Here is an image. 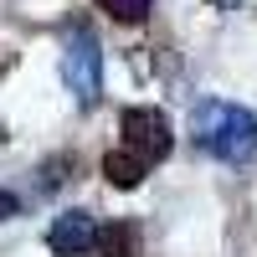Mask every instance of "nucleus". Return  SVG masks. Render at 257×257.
Here are the masks:
<instances>
[{"label":"nucleus","instance_id":"nucleus-1","mask_svg":"<svg viewBox=\"0 0 257 257\" xmlns=\"http://www.w3.org/2000/svg\"><path fill=\"white\" fill-rule=\"evenodd\" d=\"M190 139L221 165H247L257 160V113L226 98H206L190 108Z\"/></svg>","mask_w":257,"mask_h":257},{"label":"nucleus","instance_id":"nucleus-2","mask_svg":"<svg viewBox=\"0 0 257 257\" xmlns=\"http://www.w3.org/2000/svg\"><path fill=\"white\" fill-rule=\"evenodd\" d=\"M62 82L77 98V108H93L103 98V47L88 26H72L62 41Z\"/></svg>","mask_w":257,"mask_h":257},{"label":"nucleus","instance_id":"nucleus-3","mask_svg":"<svg viewBox=\"0 0 257 257\" xmlns=\"http://www.w3.org/2000/svg\"><path fill=\"white\" fill-rule=\"evenodd\" d=\"M118 134H123V149L139 155L144 165H160L175 149V128H170L165 108H149V103H134L118 113Z\"/></svg>","mask_w":257,"mask_h":257},{"label":"nucleus","instance_id":"nucleus-4","mask_svg":"<svg viewBox=\"0 0 257 257\" xmlns=\"http://www.w3.org/2000/svg\"><path fill=\"white\" fill-rule=\"evenodd\" d=\"M98 226H103V221L93 216V211H82V206L52 216V226H47L52 257H93V252H98Z\"/></svg>","mask_w":257,"mask_h":257},{"label":"nucleus","instance_id":"nucleus-5","mask_svg":"<svg viewBox=\"0 0 257 257\" xmlns=\"http://www.w3.org/2000/svg\"><path fill=\"white\" fill-rule=\"evenodd\" d=\"M144 175H149V165L139 155H128V149H108V155H103V180L113 190H139Z\"/></svg>","mask_w":257,"mask_h":257},{"label":"nucleus","instance_id":"nucleus-6","mask_svg":"<svg viewBox=\"0 0 257 257\" xmlns=\"http://www.w3.org/2000/svg\"><path fill=\"white\" fill-rule=\"evenodd\" d=\"M93 257H139V226L134 221H103Z\"/></svg>","mask_w":257,"mask_h":257},{"label":"nucleus","instance_id":"nucleus-7","mask_svg":"<svg viewBox=\"0 0 257 257\" xmlns=\"http://www.w3.org/2000/svg\"><path fill=\"white\" fill-rule=\"evenodd\" d=\"M98 11L118 21V26H144L149 11H155V0H98Z\"/></svg>","mask_w":257,"mask_h":257},{"label":"nucleus","instance_id":"nucleus-8","mask_svg":"<svg viewBox=\"0 0 257 257\" xmlns=\"http://www.w3.org/2000/svg\"><path fill=\"white\" fill-rule=\"evenodd\" d=\"M67 170H72V155H57V160H47V165H41V175H36V185H41V190H62V185L72 180Z\"/></svg>","mask_w":257,"mask_h":257},{"label":"nucleus","instance_id":"nucleus-9","mask_svg":"<svg viewBox=\"0 0 257 257\" xmlns=\"http://www.w3.org/2000/svg\"><path fill=\"white\" fill-rule=\"evenodd\" d=\"M16 211H21V201L11 196V190H0V221H11V216H16Z\"/></svg>","mask_w":257,"mask_h":257},{"label":"nucleus","instance_id":"nucleus-10","mask_svg":"<svg viewBox=\"0 0 257 257\" xmlns=\"http://www.w3.org/2000/svg\"><path fill=\"white\" fill-rule=\"evenodd\" d=\"M211 6H216V11H237L242 0H211Z\"/></svg>","mask_w":257,"mask_h":257}]
</instances>
